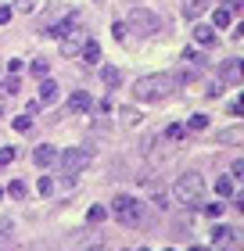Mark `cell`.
I'll return each instance as SVG.
<instances>
[{
	"mask_svg": "<svg viewBox=\"0 0 244 251\" xmlns=\"http://www.w3.org/2000/svg\"><path fill=\"white\" fill-rule=\"evenodd\" d=\"M111 215H115L122 226H140L144 215H147V204H144L140 198H133V194H119V198L111 201Z\"/></svg>",
	"mask_w": 244,
	"mask_h": 251,
	"instance_id": "4",
	"label": "cell"
},
{
	"mask_svg": "<svg viewBox=\"0 0 244 251\" xmlns=\"http://www.w3.org/2000/svg\"><path fill=\"white\" fill-rule=\"evenodd\" d=\"M104 219H108V208H101V204H94V208L86 212V223H90V226H97V223H104Z\"/></svg>",
	"mask_w": 244,
	"mask_h": 251,
	"instance_id": "20",
	"label": "cell"
},
{
	"mask_svg": "<svg viewBox=\"0 0 244 251\" xmlns=\"http://www.w3.org/2000/svg\"><path fill=\"white\" fill-rule=\"evenodd\" d=\"M57 94H61V86H57L54 79H47V75H43V83H40V104H54V100H57Z\"/></svg>",
	"mask_w": 244,
	"mask_h": 251,
	"instance_id": "12",
	"label": "cell"
},
{
	"mask_svg": "<svg viewBox=\"0 0 244 251\" xmlns=\"http://www.w3.org/2000/svg\"><path fill=\"white\" fill-rule=\"evenodd\" d=\"M79 54H83V65H90V68H94V65L101 61V43H97V40H83Z\"/></svg>",
	"mask_w": 244,
	"mask_h": 251,
	"instance_id": "11",
	"label": "cell"
},
{
	"mask_svg": "<svg viewBox=\"0 0 244 251\" xmlns=\"http://www.w3.org/2000/svg\"><path fill=\"white\" fill-rule=\"evenodd\" d=\"M119 119H122L126 126H140V111H136V108H122Z\"/></svg>",
	"mask_w": 244,
	"mask_h": 251,
	"instance_id": "21",
	"label": "cell"
},
{
	"mask_svg": "<svg viewBox=\"0 0 244 251\" xmlns=\"http://www.w3.org/2000/svg\"><path fill=\"white\" fill-rule=\"evenodd\" d=\"M223 208H226V204H205V212L212 215V219H219V215H223Z\"/></svg>",
	"mask_w": 244,
	"mask_h": 251,
	"instance_id": "32",
	"label": "cell"
},
{
	"mask_svg": "<svg viewBox=\"0 0 244 251\" xmlns=\"http://www.w3.org/2000/svg\"><path fill=\"white\" fill-rule=\"evenodd\" d=\"M15 129H18V133H29V129H32V119H29V115H18V119H15Z\"/></svg>",
	"mask_w": 244,
	"mask_h": 251,
	"instance_id": "26",
	"label": "cell"
},
{
	"mask_svg": "<svg viewBox=\"0 0 244 251\" xmlns=\"http://www.w3.org/2000/svg\"><path fill=\"white\" fill-rule=\"evenodd\" d=\"M11 15H15V7H0V25H7Z\"/></svg>",
	"mask_w": 244,
	"mask_h": 251,
	"instance_id": "34",
	"label": "cell"
},
{
	"mask_svg": "<svg viewBox=\"0 0 244 251\" xmlns=\"http://www.w3.org/2000/svg\"><path fill=\"white\" fill-rule=\"evenodd\" d=\"M57 165H61L65 179H79L94 165V151H90V147H65V151L57 154Z\"/></svg>",
	"mask_w": 244,
	"mask_h": 251,
	"instance_id": "2",
	"label": "cell"
},
{
	"mask_svg": "<svg viewBox=\"0 0 244 251\" xmlns=\"http://www.w3.org/2000/svg\"><path fill=\"white\" fill-rule=\"evenodd\" d=\"M165 136H169V140H183V136H187V126H169Z\"/></svg>",
	"mask_w": 244,
	"mask_h": 251,
	"instance_id": "23",
	"label": "cell"
},
{
	"mask_svg": "<svg viewBox=\"0 0 244 251\" xmlns=\"http://www.w3.org/2000/svg\"><path fill=\"white\" fill-rule=\"evenodd\" d=\"M201 194H205V179H201V173H183L176 183H172V201L176 204H183V208H190V204H197L201 201Z\"/></svg>",
	"mask_w": 244,
	"mask_h": 251,
	"instance_id": "3",
	"label": "cell"
},
{
	"mask_svg": "<svg viewBox=\"0 0 244 251\" xmlns=\"http://www.w3.org/2000/svg\"><path fill=\"white\" fill-rule=\"evenodd\" d=\"M7 194H11V198H26V183H11Z\"/></svg>",
	"mask_w": 244,
	"mask_h": 251,
	"instance_id": "31",
	"label": "cell"
},
{
	"mask_svg": "<svg viewBox=\"0 0 244 251\" xmlns=\"http://www.w3.org/2000/svg\"><path fill=\"white\" fill-rule=\"evenodd\" d=\"M223 94V83H219V79H212V83H208V97H219Z\"/></svg>",
	"mask_w": 244,
	"mask_h": 251,
	"instance_id": "33",
	"label": "cell"
},
{
	"mask_svg": "<svg viewBox=\"0 0 244 251\" xmlns=\"http://www.w3.org/2000/svg\"><path fill=\"white\" fill-rule=\"evenodd\" d=\"M0 251H4V244H0Z\"/></svg>",
	"mask_w": 244,
	"mask_h": 251,
	"instance_id": "46",
	"label": "cell"
},
{
	"mask_svg": "<svg viewBox=\"0 0 244 251\" xmlns=\"http://www.w3.org/2000/svg\"><path fill=\"white\" fill-rule=\"evenodd\" d=\"M216 194L219 198H234V176H219L216 179Z\"/></svg>",
	"mask_w": 244,
	"mask_h": 251,
	"instance_id": "15",
	"label": "cell"
},
{
	"mask_svg": "<svg viewBox=\"0 0 244 251\" xmlns=\"http://www.w3.org/2000/svg\"><path fill=\"white\" fill-rule=\"evenodd\" d=\"M90 251H111V248H104V244H94V248H90Z\"/></svg>",
	"mask_w": 244,
	"mask_h": 251,
	"instance_id": "42",
	"label": "cell"
},
{
	"mask_svg": "<svg viewBox=\"0 0 244 251\" xmlns=\"http://www.w3.org/2000/svg\"><path fill=\"white\" fill-rule=\"evenodd\" d=\"M32 75H47V61H32Z\"/></svg>",
	"mask_w": 244,
	"mask_h": 251,
	"instance_id": "35",
	"label": "cell"
},
{
	"mask_svg": "<svg viewBox=\"0 0 244 251\" xmlns=\"http://www.w3.org/2000/svg\"><path fill=\"white\" fill-rule=\"evenodd\" d=\"M57 147L54 144H40V147H32V165H40V169H51V165H57Z\"/></svg>",
	"mask_w": 244,
	"mask_h": 251,
	"instance_id": "7",
	"label": "cell"
},
{
	"mask_svg": "<svg viewBox=\"0 0 244 251\" xmlns=\"http://www.w3.org/2000/svg\"><path fill=\"white\" fill-rule=\"evenodd\" d=\"M194 43H201V47H216V29L212 25H194Z\"/></svg>",
	"mask_w": 244,
	"mask_h": 251,
	"instance_id": "13",
	"label": "cell"
},
{
	"mask_svg": "<svg viewBox=\"0 0 244 251\" xmlns=\"http://www.w3.org/2000/svg\"><path fill=\"white\" fill-rule=\"evenodd\" d=\"M234 204H237V212H241V215H244V190H241V194H237V201H234Z\"/></svg>",
	"mask_w": 244,
	"mask_h": 251,
	"instance_id": "36",
	"label": "cell"
},
{
	"mask_svg": "<svg viewBox=\"0 0 244 251\" xmlns=\"http://www.w3.org/2000/svg\"><path fill=\"white\" fill-rule=\"evenodd\" d=\"M176 90H180L176 72H155V75H144V79L133 83V97L140 104H158V100H169Z\"/></svg>",
	"mask_w": 244,
	"mask_h": 251,
	"instance_id": "1",
	"label": "cell"
},
{
	"mask_svg": "<svg viewBox=\"0 0 244 251\" xmlns=\"http://www.w3.org/2000/svg\"><path fill=\"white\" fill-rule=\"evenodd\" d=\"M36 190L43 194V198H47V194H54V179H51V176H40V183H36Z\"/></svg>",
	"mask_w": 244,
	"mask_h": 251,
	"instance_id": "22",
	"label": "cell"
},
{
	"mask_svg": "<svg viewBox=\"0 0 244 251\" xmlns=\"http://www.w3.org/2000/svg\"><path fill=\"white\" fill-rule=\"evenodd\" d=\"M205 126H208V115H190L187 129H205Z\"/></svg>",
	"mask_w": 244,
	"mask_h": 251,
	"instance_id": "27",
	"label": "cell"
},
{
	"mask_svg": "<svg viewBox=\"0 0 244 251\" xmlns=\"http://www.w3.org/2000/svg\"><path fill=\"white\" fill-rule=\"evenodd\" d=\"M126 25H130V32H136V36H155V32H162V18L147 7H133L130 18H126Z\"/></svg>",
	"mask_w": 244,
	"mask_h": 251,
	"instance_id": "5",
	"label": "cell"
},
{
	"mask_svg": "<svg viewBox=\"0 0 244 251\" xmlns=\"http://www.w3.org/2000/svg\"><path fill=\"white\" fill-rule=\"evenodd\" d=\"M101 79H104L108 86H119V83H122V72H119V68H111V65H104V68H101Z\"/></svg>",
	"mask_w": 244,
	"mask_h": 251,
	"instance_id": "17",
	"label": "cell"
},
{
	"mask_svg": "<svg viewBox=\"0 0 244 251\" xmlns=\"http://www.w3.org/2000/svg\"><path fill=\"white\" fill-rule=\"evenodd\" d=\"M234 40H244V22L237 25V32H234Z\"/></svg>",
	"mask_w": 244,
	"mask_h": 251,
	"instance_id": "37",
	"label": "cell"
},
{
	"mask_svg": "<svg viewBox=\"0 0 244 251\" xmlns=\"http://www.w3.org/2000/svg\"><path fill=\"white\" fill-rule=\"evenodd\" d=\"M165 251H176V248H165Z\"/></svg>",
	"mask_w": 244,
	"mask_h": 251,
	"instance_id": "43",
	"label": "cell"
},
{
	"mask_svg": "<svg viewBox=\"0 0 244 251\" xmlns=\"http://www.w3.org/2000/svg\"><path fill=\"white\" fill-rule=\"evenodd\" d=\"M111 32H115V40H126V36H130V25H126V22H115Z\"/></svg>",
	"mask_w": 244,
	"mask_h": 251,
	"instance_id": "28",
	"label": "cell"
},
{
	"mask_svg": "<svg viewBox=\"0 0 244 251\" xmlns=\"http://www.w3.org/2000/svg\"><path fill=\"white\" fill-rule=\"evenodd\" d=\"M187 251H208V248H205V244H194V248H187Z\"/></svg>",
	"mask_w": 244,
	"mask_h": 251,
	"instance_id": "41",
	"label": "cell"
},
{
	"mask_svg": "<svg viewBox=\"0 0 244 251\" xmlns=\"http://www.w3.org/2000/svg\"><path fill=\"white\" fill-rule=\"evenodd\" d=\"M140 251H151V248H140Z\"/></svg>",
	"mask_w": 244,
	"mask_h": 251,
	"instance_id": "44",
	"label": "cell"
},
{
	"mask_svg": "<svg viewBox=\"0 0 244 251\" xmlns=\"http://www.w3.org/2000/svg\"><path fill=\"white\" fill-rule=\"evenodd\" d=\"M212 251H244V230L216 226L212 230Z\"/></svg>",
	"mask_w": 244,
	"mask_h": 251,
	"instance_id": "6",
	"label": "cell"
},
{
	"mask_svg": "<svg viewBox=\"0 0 244 251\" xmlns=\"http://www.w3.org/2000/svg\"><path fill=\"white\" fill-rule=\"evenodd\" d=\"M83 40H86L83 36V25H76L72 32H65V36L57 40V47H61V54H76L79 47H83Z\"/></svg>",
	"mask_w": 244,
	"mask_h": 251,
	"instance_id": "8",
	"label": "cell"
},
{
	"mask_svg": "<svg viewBox=\"0 0 244 251\" xmlns=\"http://www.w3.org/2000/svg\"><path fill=\"white\" fill-rule=\"evenodd\" d=\"M94 108V97L86 94V90H72L68 94V111H76V115H83V111Z\"/></svg>",
	"mask_w": 244,
	"mask_h": 251,
	"instance_id": "9",
	"label": "cell"
},
{
	"mask_svg": "<svg viewBox=\"0 0 244 251\" xmlns=\"http://www.w3.org/2000/svg\"><path fill=\"white\" fill-rule=\"evenodd\" d=\"M230 176H237V183H244V158H237L234 169H230Z\"/></svg>",
	"mask_w": 244,
	"mask_h": 251,
	"instance_id": "30",
	"label": "cell"
},
{
	"mask_svg": "<svg viewBox=\"0 0 244 251\" xmlns=\"http://www.w3.org/2000/svg\"><path fill=\"white\" fill-rule=\"evenodd\" d=\"M226 7H244V0H226Z\"/></svg>",
	"mask_w": 244,
	"mask_h": 251,
	"instance_id": "40",
	"label": "cell"
},
{
	"mask_svg": "<svg viewBox=\"0 0 244 251\" xmlns=\"http://www.w3.org/2000/svg\"><path fill=\"white\" fill-rule=\"evenodd\" d=\"M151 198H155V204H158L162 212H169V208H172V204H169V194H165V187H158V183H155V187H151Z\"/></svg>",
	"mask_w": 244,
	"mask_h": 251,
	"instance_id": "16",
	"label": "cell"
},
{
	"mask_svg": "<svg viewBox=\"0 0 244 251\" xmlns=\"http://www.w3.org/2000/svg\"><path fill=\"white\" fill-rule=\"evenodd\" d=\"M212 4H216V0H183V18H190V22L201 18Z\"/></svg>",
	"mask_w": 244,
	"mask_h": 251,
	"instance_id": "10",
	"label": "cell"
},
{
	"mask_svg": "<svg viewBox=\"0 0 244 251\" xmlns=\"http://www.w3.org/2000/svg\"><path fill=\"white\" fill-rule=\"evenodd\" d=\"M15 158H18V151H15V147H4V151H0V169H4V165H11Z\"/></svg>",
	"mask_w": 244,
	"mask_h": 251,
	"instance_id": "24",
	"label": "cell"
},
{
	"mask_svg": "<svg viewBox=\"0 0 244 251\" xmlns=\"http://www.w3.org/2000/svg\"><path fill=\"white\" fill-rule=\"evenodd\" d=\"M36 4H40V0H15V11H26V15H29V11H36Z\"/></svg>",
	"mask_w": 244,
	"mask_h": 251,
	"instance_id": "29",
	"label": "cell"
},
{
	"mask_svg": "<svg viewBox=\"0 0 244 251\" xmlns=\"http://www.w3.org/2000/svg\"><path fill=\"white\" fill-rule=\"evenodd\" d=\"M234 111H237V115H244V97H241L237 104H234Z\"/></svg>",
	"mask_w": 244,
	"mask_h": 251,
	"instance_id": "38",
	"label": "cell"
},
{
	"mask_svg": "<svg viewBox=\"0 0 244 251\" xmlns=\"http://www.w3.org/2000/svg\"><path fill=\"white\" fill-rule=\"evenodd\" d=\"M0 198H4V190H0Z\"/></svg>",
	"mask_w": 244,
	"mask_h": 251,
	"instance_id": "45",
	"label": "cell"
},
{
	"mask_svg": "<svg viewBox=\"0 0 244 251\" xmlns=\"http://www.w3.org/2000/svg\"><path fill=\"white\" fill-rule=\"evenodd\" d=\"M11 230H15V223H11V219H0V244L11 241Z\"/></svg>",
	"mask_w": 244,
	"mask_h": 251,
	"instance_id": "25",
	"label": "cell"
},
{
	"mask_svg": "<svg viewBox=\"0 0 244 251\" xmlns=\"http://www.w3.org/2000/svg\"><path fill=\"white\" fill-rule=\"evenodd\" d=\"M4 108H7V97L0 94V119H4Z\"/></svg>",
	"mask_w": 244,
	"mask_h": 251,
	"instance_id": "39",
	"label": "cell"
},
{
	"mask_svg": "<svg viewBox=\"0 0 244 251\" xmlns=\"http://www.w3.org/2000/svg\"><path fill=\"white\" fill-rule=\"evenodd\" d=\"M216 140H219V144H241V140H244V129H223Z\"/></svg>",
	"mask_w": 244,
	"mask_h": 251,
	"instance_id": "18",
	"label": "cell"
},
{
	"mask_svg": "<svg viewBox=\"0 0 244 251\" xmlns=\"http://www.w3.org/2000/svg\"><path fill=\"white\" fill-rule=\"evenodd\" d=\"M0 94H4V97H15V94H18V75H15V72L0 83Z\"/></svg>",
	"mask_w": 244,
	"mask_h": 251,
	"instance_id": "19",
	"label": "cell"
},
{
	"mask_svg": "<svg viewBox=\"0 0 244 251\" xmlns=\"http://www.w3.org/2000/svg\"><path fill=\"white\" fill-rule=\"evenodd\" d=\"M230 22H234L230 7H216V11H212V29H230Z\"/></svg>",
	"mask_w": 244,
	"mask_h": 251,
	"instance_id": "14",
	"label": "cell"
}]
</instances>
